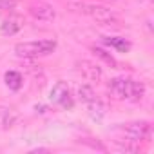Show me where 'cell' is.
<instances>
[{"instance_id":"obj_12","label":"cell","mask_w":154,"mask_h":154,"mask_svg":"<svg viewBox=\"0 0 154 154\" xmlns=\"http://www.w3.org/2000/svg\"><path fill=\"white\" fill-rule=\"evenodd\" d=\"M103 42H105L109 47H112V49H116V51H120V53H127V51L131 49V42H127L125 38H118V36H103Z\"/></svg>"},{"instance_id":"obj_11","label":"cell","mask_w":154,"mask_h":154,"mask_svg":"<svg viewBox=\"0 0 154 154\" xmlns=\"http://www.w3.org/2000/svg\"><path fill=\"white\" fill-rule=\"evenodd\" d=\"M4 82H6V85H8L11 91H18V89L22 87V84H24V78H22V74H20L18 71H6Z\"/></svg>"},{"instance_id":"obj_2","label":"cell","mask_w":154,"mask_h":154,"mask_svg":"<svg viewBox=\"0 0 154 154\" xmlns=\"http://www.w3.org/2000/svg\"><path fill=\"white\" fill-rule=\"evenodd\" d=\"M107 89L116 100H127V102H138L145 94V85L132 78H112L109 80Z\"/></svg>"},{"instance_id":"obj_4","label":"cell","mask_w":154,"mask_h":154,"mask_svg":"<svg viewBox=\"0 0 154 154\" xmlns=\"http://www.w3.org/2000/svg\"><path fill=\"white\" fill-rule=\"evenodd\" d=\"M118 131H120V134L125 141H132V143L145 141L152 134V127H150L149 122H131V123L122 125Z\"/></svg>"},{"instance_id":"obj_14","label":"cell","mask_w":154,"mask_h":154,"mask_svg":"<svg viewBox=\"0 0 154 154\" xmlns=\"http://www.w3.org/2000/svg\"><path fill=\"white\" fill-rule=\"evenodd\" d=\"M93 51H94V54H96V56H100V58H102V60H105L107 63H111V65H116V62H114V58H112L111 54H107V53H105L103 49H98V47H94Z\"/></svg>"},{"instance_id":"obj_1","label":"cell","mask_w":154,"mask_h":154,"mask_svg":"<svg viewBox=\"0 0 154 154\" xmlns=\"http://www.w3.org/2000/svg\"><path fill=\"white\" fill-rule=\"evenodd\" d=\"M67 6H69L71 11H78V13L89 15L93 20H96L102 26L120 27V24H122L120 17L112 9H109V8H105L102 4H87V2H84V0H69Z\"/></svg>"},{"instance_id":"obj_16","label":"cell","mask_w":154,"mask_h":154,"mask_svg":"<svg viewBox=\"0 0 154 154\" xmlns=\"http://www.w3.org/2000/svg\"><path fill=\"white\" fill-rule=\"evenodd\" d=\"M149 2H150V0H149Z\"/></svg>"},{"instance_id":"obj_8","label":"cell","mask_w":154,"mask_h":154,"mask_svg":"<svg viewBox=\"0 0 154 154\" xmlns=\"http://www.w3.org/2000/svg\"><path fill=\"white\" fill-rule=\"evenodd\" d=\"M85 107H87V112H89V116L94 120V122H102V118L105 116V112H107V107H105V103L96 96L94 100H91V102H87L85 103Z\"/></svg>"},{"instance_id":"obj_3","label":"cell","mask_w":154,"mask_h":154,"mask_svg":"<svg viewBox=\"0 0 154 154\" xmlns=\"http://www.w3.org/2000/svg\"><path fill=\"white\" fill-rule=\"evenodd\" d=\"M56 49L54 40H36V42H20L15 45V53L20 58H36L51 54Z\"/></svg>"},{"instance_id":"obj_13","label":"cell","mask_w":154,"mask_h":154,"mask_svg":"<svg viewBox=\"0 0 154 154\" xmlns=\"http://www.w3.org/2000/svg\"><path fill=\"white\" fill-rule=\"evenodd\" d=\"M78 98H80L84 103H87V102H91V100L96 98V93H94V89H93L89 84H84V85L78 87Z\"/></svg>"},{"instance_id":"obj_9","label":"cell","mask_w":154,"mask_h":154,"mask_svg":"<svg viewBox=\"0 0 154 154\" xmlns=\"http://www.w3.org/2000/svg\"><path fill=\"white\" fill-rule=\"evenodd\" d=\"M18 120V112L11 107H0V129L8 131L11 129Z\"/></svg>"},{"instance_id":"obj_15","label":"cell","mask_w":154,"mask_h":154,"mask_svg":"<svg viewBox=\"0 0 154 154\" xmlns=\"http://www.w3.org/2000/svg\"><path fill=\"white\" fill-rule=\"evenodd\" d=\"M15 6H17V0H0V13L8 11V9H13Z\"/></svg>"},{"instance_id":"obj_7","label":"cell","mask_w":154,"mask_h":154,"mask_svg":"<svg viewBox=\"0 0 154 154\" xmlns=\"http://www.w3.org/2000/svg\"><path fill=\"white\" fill-rule=\"evenodd\" d=\"M76 67H78L80 74L84 76L87 82H98L102 78V69L96 63L89 62V60H80L78 63H76Z\"/></svg>"},{"instance_id":"obj_10","label":"cell","mask_w":154,"mask_h":154,"mask_svg":"<svg viewBox=\"0 0 154 154\" xmlns=\"http://www.w3.org/2000/svg\"><path fill=\"white\" fill-rule=\"evenodd\" d=\"M24 26V20L20 17H9L6 18L2 24H0V31H2V35H17Z\"/></svg>"},{"instance_id":"obj_5","label":"cell","mask_w":154,"mask_h":154,"mask_svg":"<svg viewBox=\"0 0 154 154\" xmlns=\"http://www.w3.org/2000/svg\"><path fill=\"white\" fill-rule=\"evenodd\" d=\"M51 100L53 103L60 105L62 109H71L74 105V100L71 96V89L65 82H56L51 89Z\"/></svg>"},{"instance_id":"obj_6","label":"cell","mask_w":154,"mask_h":154,"mask_svg":"<svg viewBox=\"0 0 154 154\" xmlns=\"http://www.w3.org/2000/svg\"><path fill=\"white\" fill-rule=\"evenodd\" d=\"M29 15L35 18V20H40V22H51L54 20L56 17V11L51 4H45V2H35L29 6Z\"/></svg>"}]
</instances>
